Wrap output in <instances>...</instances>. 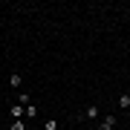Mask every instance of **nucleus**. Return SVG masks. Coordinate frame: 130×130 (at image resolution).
Returning <instances> with one entry per match:
<instances>
[{
  "label": "nucleus",
  "instance_id": "8",
  "mask_svg": "<svg viewBox=\"0 0 130 130\" xmlns=\"http://www.w3.org/2000/svg\"><path fill=\"white\" fill-rule=\"evenodd\" d=\"M43 130H58V121L55 119H46V121H43Z\"/></svg>",
  "mask_w": 130,
  "mask_h": 130
},
{
  "label": "nucleus",
  "instance_id": "2",
  "mask_svg": "<svg viewBox=\"0 0 130 130\" xmlns=\"http://www.w3.org/2000/svg\"><path fill=\"white\" fill-rule=\"evenodd\" d=\"M9 113H12V119H23V116H26V107H23V104H12Z\"/></svg>",
  "mask_w": 130,
  "mask_h": 130
},
{
  "label": "nucleus",
  "instance_id": "9",
  "mask_svg": "<svg viewBox=\"0 0 130 130\" xmlns=\"http://www.w3.org/2000/svg\"><path fill=\"white\" fill-rule=\"evenodd\" d=\"M35 116H38V107L29 104V107H26V119H35Z\"/></svg>",
  "mask_w": 130,
  "mask_h": 130
},
{
  "label": "nucleus",
  "instance_id": "7",
  "mask_svg": "<svg viewBox=\"0 0 130 130\" xmlns=\"http://www.w3.org/2000/svg\"><path fill=\"white\" fill-rule=\"evenodd\" d=\"M9 130H26V124H23V119H12V124H9Z\"/></svg>",
  "mask_w": 130,
  "mask_h": 130
},
{
  "label": "nucleus",
  "instance_id": "5",
  "mask_svg": "<svg viewBox=\"0 0 130 130\" xmlns=\"http://www.w3.org/2000/svg\"><path fill=\"white\" fill-rule=\"evenodd\" d=\"M18 104L29 107V104H32V95H29V93H20V95H18Z\"/></svg>",
  "mask_w": 130,
  "mask_h": 130
},
{
  "label": "nucleus",
  "instance_id": "6",
  "mask_svg": "<svg viewBox=\"0 0 130 130\" xmlns=\"http://www.w3.org/2000/svg\"><path fill=\"white\" fill-rule=\"evenodd\" d=\"M119 107H121V110H130V95H127V93L119 95Z\"/></svg>",
  "mask_w": 130,
  "mask_h": 130
},
{
  "label": "nucleus",
  "instance_id": "1",
  "mask_svg": "<svg viewBox=\"0 0 130 130\" xmlns=\"http://www.w3.org/2000/svg\"><path fill=\"white\" fill-rule=\"evenodd\" d=\"M98 130H116V116H107V119H101Z\"/></svg>",
  "mask_w": 130,
  "mask_h": 130
},
{
  "label": "nucleus",
  "instance_id": "4",
  "mask_svg": "<svg viewBox=\"0 0 130 130\" xmlns=\"http://www.w3.org/2000/svg\"><path fill=\"white\" fill-rule=\"evenodd\" d=\"M84 119H90V121H93V119H98V107H95V104H90L87 110H84Z\"/></svg>",
  "mask_w": 130,
  "mask_h": 130
},
{
  "label": "nucleus",
  "instance_id": "3",
  "mask_svg": "<svg viewBox=\"0 0 130 130\" xmlns=\"http://www.w3.org/2000/svg\"><path fill=\"white\" fill-rule=\"evenodd\" d=\"M20 84H23V78H20L18 72H12V75H9V87H12V90H20Z\"/></svg>",
  "mask_w": 130,
  "mask_h": 130
}]
</instances>
